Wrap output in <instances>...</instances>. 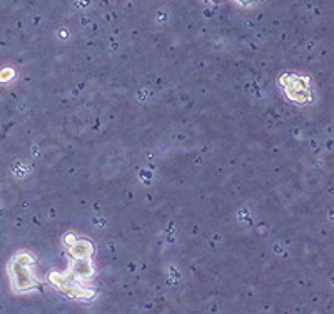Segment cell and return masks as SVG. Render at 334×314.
I'll use <instances>...</instances> for the list:
<instances>
[{
	"label": "cell",
	"instance_id": "1",
	"mask_svg": "<svg viewBox=\"0 0 334 314\" xmlns=\"http://www.w3.org/2000/svg\"><path fill=\"white\" fill-rule=\"evenodd\" d=\"M14 278L18 279V283H15L17 289H29V286L32 284V278L29 276V272H24V267L21 264V267H15L14 271Z\"/></svg>",
	"mask_w": 334,
	"mask_h": 314
}]
</instances>
